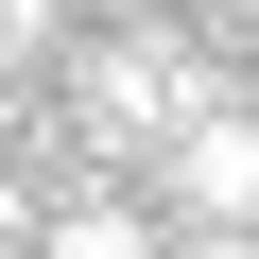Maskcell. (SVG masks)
<instances>
[{"instance_id":"5b68a950","label":"cell","mask_w":259,"mask_h":259,"mask_svg":"<svg viewBox=\"0 0 259 259\" xmlns=\"http://www.w3.org/2000/svg\"><path fill=\"white\" fill-rule=\"evenodd\" d=\"M225 104H242V121H259V69H225Z\"/></svg>"},{"instance_id":"277c9868","label":"cell","mask_w":259,"mask_h":259,"mask_svg":"<svg viewBox=\"0 0 259 259\" xmlns=\"http://www.w3.org/2000/svg\"><path fill=\"white\" fill-rule=\"evenodd\" d=\"M18 225H35V190H18V173H0V242H18Z\"/></svg>"},{"instance_id":"7a4b0ae2","label":"cell","mask_w":259,"mask_h":259,"mask_svg":"<svg viewBox=\"0 0 259 259\" xmlns=\"http://www.w3.org/2000/svg\"><path fill=\"white\" fill-rule=\"evenodd\" d=\"M18 242H35V259H156V207H121V190H69V207H35Z\"/></svg>"},{"instance_id":"8992f818","label":"cell","mask_w":259,"mask_h":259,"mask_svg":"<svg viewBox=\"0 0 259 259\" xmlns=\"http://www.w3.org/2000/svg\"><path fill=\"white\" fill-rule=\"evenodd\" d=\"M0 259H35V242H0Z\"/></svg>"},{"instance_id":"6da1fadb","label":"cell","mask_w":259,"mask_h":259,"mask_svg":"<svg viewBox=\"0 0 259 259\" xmlns=\"http://www.w3.org/2000/svg\"><path fill=\"white\" fill-rule=\"evenodd\" d=\"M156 207L173 225H259V121L242 104H190L173 139H156Z\"/></svg>"},{"instance_id":"3957f363","label":"cell","mask_w":259,"mask_h":259,"mask_svg":"<svg viewBox=\"0 0 259 259\" xmlns=\"http://www.w3.org/2000/svg\"><path fill=\"white\" fill-rule=\"evenodd\" d=\"M156 259H259V225H156Z\"/></svg>"}]
</instances>
